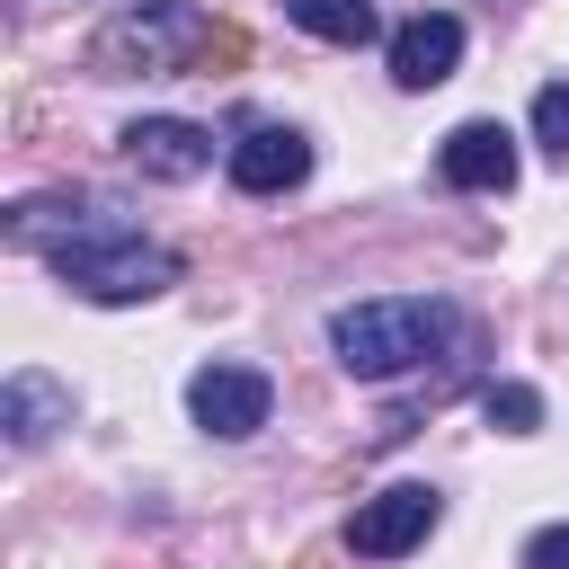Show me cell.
<instances>
[{
    "mask_svg": "<svg viewBox=\"0 0 569 569\" xmlns=\"http://www.w3.org/2000/svg\"><path fill=\"white\" fill-rule=\"evenodd\" d=\"M0 427H9V445H18V453H36L53 427H71V382H53V373L18 365V373L0 382Z\"/></svg>",
    "mask_w": 569,
    "mask_h": 569,
    "instance_id": "10",
    "label": "cell"
},
{
    "mask_svg": "<svg viewBox=\"0 0 569 569\" xmlns=\"http://www.w3.org/2000/svg\"><path fill=\"white\" fill-rule=\"evenodd\" d=\"M436 178L462 187V196H507V187H516V133H507L498 116L453 124V133L436 142Z\"/></svg>",
    "mask_w": 569,
    "mask_h": 569,
    "instance_id": "6",
    "label": "cell"
},
{
    "mask_svg": "<svg viewBox=\"0 0 569 569\" xmlns=\"http://www.w3.org/2000/svg\"><path fill=\"white\" fill-rule=\"evenodd\" d=\"M44 258H53V276H62L80 302H151V293L178 284V249H169V240H142V231L116 222L107 204H98L80 231H62Z\"/></svg>",
    "mask_w": 569,
    "mask_h": 569,
    "instance_id": "3",
    "label": "cell"
},
{
    "mask_svg": "<svg viewBox=\"0 0 569 569\" xmlns=\"http://www.w3.org/2000/svg\"><path fill=\"white\" fill-rule=\"evenodd\" d=\"M222 169H231L240 196H284V187L311 178V142H302L293 124H249V133L222 151Z\"/></svg>",
    "mask_w": 569,
    "mask_h": 569,
    "instance_id": "8",
    "label": "cell"
},
{
    "mask_svg": "<svg viewBox=\"0 0 569 569\" xmlns=\"http://www.w3.org/2000/svg\"><path fill=\"white\" fill-rule=\"evenodd\" d=\"M89 62L107 80H169V71H196V62H240V27H213L196 0H124L98 36H89Z\"/></svg>",
    "mask_w": 569,
    "mask_h": 569,
    "instance_id": "1",
    "label": "cell"
},
{
    "mask_svg": "<svg viewBox=\"0 0 569 569\" xmlns=\"http://www.w3.org/2000/svg\"><path fill=\"white\" fill-rule=\"evenodd\" d=\"M480 409H489V427H507V436H533V427H542V391H533V382H489Z\"/></svg>",
    "mask_w": 569,
    "mask_h": 569,
    "instance_id": "12",
    "label": "cell"
},
{
    "mask_svg": "<svg viewBox=\"0 0 569 569\" xmlns=\"http://www.w3.org/2000/svg\"><path fill=\"white\" fill-rule=\"evenodd\" d=\"M116 142H124V160H133L142 178H169V187H187V178L213 169V133L187 124V116H133Z\"/></svg>",
    "mask_w": 569,
    "mask_h": 569,
    "instance_id": "7",
    "label": "cell"
},
{
    "mask_svg": "<svg viewBox=\"0 0 569 569\" xmlns=\"http://www.w3.org/2000/svg\"><path fill=\"white\" fill-rule=\"evenodd\" d=\"M453 329H462V320H453L445 293H373V302L329 311V356H338L356 382H391V373H418Z\"/></svg>",
    "mask_w": 569,
    "mask_h": 569,
    "instance_id": "2",
    "label": "cell"
},
{
    "mask_svg": "<svg viewBox=\"0 0 569 569\" xmlns=\"http://www.w3.org/2000/svg\"><path fill=\"white\" fill-rule=\"evenodd\" d=\"M436 525H445V498H436L427 480H391V489L356 498V516H347V551H356V560H400V551H418Z\"/></svg>",
    "mask_w": 569,
    "mask_h": 569,
    "instance_id": "4",
    "label": "cell"
},
{
    "mask_svg": "<svg viewBox=\"0 0 569 569\" xmlns=\"http://www.w3.org/2000/svg\"><path fill=\"white\" fill-rule=\"evenodd\" d=\"M453 62H462V18L453 9H418L391 36V80L400 89H436V80H453Z\"/></svg>",
    "mask_w": 569,
    "mask_h": 569,
    "instance_id": "9",
    "label": "cell"
},
{
    "mask_svg": "<svg viewBox=\"0 0 569 569\" xmlns=\"http://www.w3.org/2000/svg\"><path fill=\"white\" fill-rule=\"evenodd\" d=\"M284 18H293L302 36H320V44H373V36H382L373 0H284Z\"/></svg>",
    "mask_w": 569,
    "mask_h": 569,
    "instance_id": "11",
    "label": "cell"
},
{
    "mask_svg": "<svg viewBox=\"0 0 569 569\" xmlns=\"http://www.w3.org/2000/svg\"><path fill=\"white\" fill-rule=\"evenodd\" d=\"M533 142H542L551 160H569V80L533 89Z\"/></svg>",
    "mask_w": 569,
    "mask_h": 569,
    "instance_id": "13",
    "label": "cell"
},
{
    "mask_svg": "<svg viewBox=\"0 0 569 569\" xmlns=\"http://www.w3.org/2000/svg\"><path fill=\"white\" fill-rule=\"evenodd\" d=\"M525 569H569V525H542V533H525Z\"/></svg>",
    "mask_w": 569,
    "mask_h": 569,
    "instance_id": "14",
    "label": "cell"
},
{
    "mask_svg": "<svg viewBox=\"0 0 569 569\" xmlns=\"http://www.w3.org/2000/svg\"><path fill=\"white\" fill-rule=\"evenodd\" d=\"M267 409H276V382L258 365H196L187 373V418L222 445H249L267 427Z\"/></svg>",
    "mask_w": 569,
    "mask_h": 569,
    "instance_id": "5",
    "label": "cell"
}]
</instances>
